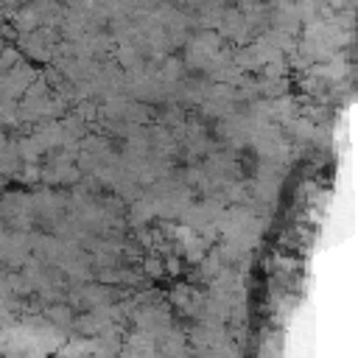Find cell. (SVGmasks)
I'll return each instance as SVG.
<instances>
[]
</instances>
